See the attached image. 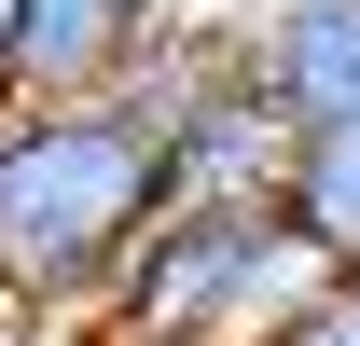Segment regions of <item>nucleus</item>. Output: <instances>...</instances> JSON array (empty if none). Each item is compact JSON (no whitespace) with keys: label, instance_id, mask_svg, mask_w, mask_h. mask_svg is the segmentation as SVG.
Here are the masks:
<instances>
[{"label":"nucleus","instance_id":"2","mask_svg":"<svg viewBox=\"0 0 360 346\" xmlns=\"http://www.w3.org/2000/svg\"><path fill=\"white\" fill-rule=\"evenodd\" d=\"M333 291H347V263L319 250L291 208H167L111 263L97 346H277Z\"/></svg>","mask_w":360,"mask_h":346},{"label":"nucleus","instance_id":"3","mask_svg":"<svg viewBox=\"0 0 360 346\" xmlns=\"http://www.w3.org/2000/svg\"><path fill=\"white\" fill-rule=\"evenodd\" d=\"M194 14H236V0H14V84H0V111L125 97Z\"/></svg>","mask_w":360,"mask_h":346},{"label":"nucleus","instance_id":"4","mask_svg":"<svg viewBox=\"0 0 360 346\" xmlns=\"http://www.w3.org/2000/svg\"><path fill=\"white\" fill-rule=\"evenodd\" d=\"M236 56L277 125H360V0H236Z\"/></svg>","mask_w":360,"mask_h":346},{"label":"nucleus","instance_id":"1","mask_svg":"<svg viewBox=\"0 0 360 346\" xmlns=\"http://www.w3.org/2000/svg\"><path fill=\"white\" fill-rule=\"evenodd\" d=\"M167 222V125L139 97L0 111V319H84L111 263Z\"/></svg>","mask_w":360,"mask_h":346},{"label":"nucleus","instance_id":"7","mask_svg":"<svg viewBox=\"0 0 360 346\" xmlns=\"http://www.w3.org/2000/svg\"><path fill=\"white\" fill-rule=\"evenodd\" d=\"M0 346H97L84 319H0Z\"/></svg>","mask_w":360,"mask_h":346},{"label":"nucleus","instance_id":"8","mask_svg":"<svg viewBox=\"0 0 360 346\" xmlns=\"http://www.w3.org/2000/svg\"><path fill=\"white\" fill-rule=\"evenodd\" d=\"M0 84H14V0H0Z\"/></svg>","mask_w":360,"mask_h":346},{"label":"nucleus","instance_id":"9","mask_svg":"<svg viewBox=\"0 0 360 346\" xmlns=\"http://www.w3.org/2000/svg\"><path fill=\"white\" fill-rule=\"evenodd\" d=\"M347 305H360V263H347Z\"/></svg>","mask_w":360,"mask_h":346},{"label":"nucleus","instance_id":"6","mask_svg":"<svg viewBox=\"0 0 360 346\" xmlns=\"http://www.w3.org/2000/svg\"><path fill=\"white\" fill-rule=\"evenodd\" d=\"M277 346H360V305L333 291V305H319V319H291V333H277Z\"/></svg>","mask_w":360,"mask_h":346},{"label":"nucleus","instance_id":"5","mask_svg":"<svg viewBox=\"0 0 360 346\" xmlns=\"http://www.w3.org/2000/svg\"><path fill=\"white\" fill-rule=\"evenodd\" d=\"M277 208L305 222L333 263H360V125H305V139H291V180H277Z\"/></svg>","mask_w":360,"mask_h":346}]
</instances>
